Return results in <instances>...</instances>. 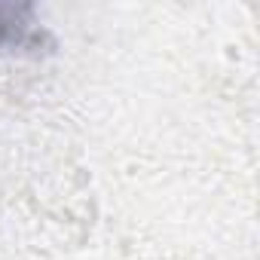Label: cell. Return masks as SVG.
<instances>
[{"mask_svg": "<svg viewBox=\"0 0 260 260\" xmlns=\"http://www.w3.org/2000/svg\"><path fill=\"white\" fill-rule=\"evenodd\" d=\"M52 49V37L37 25L34 7L0 4V55H43Z\"/></svg>", "mask_w": 260, "mask_h": 260, "instance_id": "obj_1", "label": "cell"}]
</instances>
